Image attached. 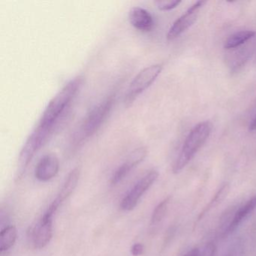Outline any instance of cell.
Instances as JSON below:
<instances>
[{
    "label": "cell",
    "mask_w": 256,
    "mask_h": 256,
    "mask_svg": "<svg viewBox=\"0 0 256 256\" xmlns=\"http://www.w3.org/2000/svg\"><path fill=\"white\" fill-rule=\"evenodd\" d=\"M212 131V124L208 121L197 124L190 131L184 142L180 151L173 166V173L179 174L194 158L199 150L204 146Z\"/></svg>",
    "instance_id": "obj_2"
},
{
    "label": "cell",
    "mask_w": 256,
    "mask_h": 256,
    "mask_svg": "<svg viewBox=\"0 0 256 256\" xmlns=\"http://www.w3.org/2000/svg\"><path fill=\"white\" fill-rule=\"evenodd\" d=\"M256 35V32L252 30L240 31V32H235L233 35L230 36L224 42V49L230 50V49L236 48L254 38Z\"/></svg>",
    "instance_id": "obj_14"
},
{
    "label": "cell",
    "mask_w": 256,
    "mask_h": 256,
    "mask_svg": "<svg viewBox=\"0 0 256 256\" xmlns=\"http://www.w3.org/2000/svg\"><path fill=\"white\" fill-rule=\"evenodd\" d=\"M17 229L14 226H7L0 232V250L7 251L16 244L17 240Z\"/></svg>",
    "instance_id": "obj_15"
},
{
    "label": "cell",
    "mask_w": 256,
    "mask_h": 256,
    "mask_svg": "<svg viewBox=\"0 0 256 256\" xmlns=\"http://www.w3.org/2000/svg\"><path fill=\"white\" fill-rule=\"evenodd\" d=\"M50 134L52 132L49 130L37 126V128H36L32 134L28 138L19 155L16 178H14L16 182L22 180L34 155L47 142Z\"/></svg>",
    "instance_id": "obj_4"
},
{
    "label": "cell",
    "mask_w": 256,
    "mask_h": 256,
    "mask_svg": "<svg viewBox=\"0 0 256 256\" xmlns=\"http://www.w3.org/2000/svg\"><path fill=\"white\" fill-rule=\"evenodd\" d=\"M128 20L133 28L142 32H150L154 26L152 14L142 7H134L128 13Z\"/></svg>",
    "instance_id": "obj_13"
},
{
    "label": "cell",
    "mask_w": 256,
    "mask_h": 256,
    "mask_svg": "<svg viewBox=\"0 0 256 256\" xmlns=\"http://www.w3.org/2000/svg\"><path fill=\"white\" fill-rule=\"evenodd\" d=\"M148 154V150L145 146L137 148L128 156L124 164H121L112 176V184H118L128 174L132 169L140 164Z\"/></svg>",
    "instance_id": "obj_9"
},
{
    "label": "cell",
    "mask_w": 256,
    "mask_h": 256,
    "mask_svg": "<svg viewBox=\"0 0 256 256\" xmlns=\"http://www.w3.org/2000/svg\"><path fill=\"white\" fill-rule=\"evenodd\" d=\"M60 169V162L54 154H48L38 162L35 170V176L42 182H47L53 179Z\"/></svg>",
    "instance_id": "obj_11"
},
{
    "label": "cell",
    "mask_w": 256,
    "mask_h": 256,
    "mask_svg": "<svg viewBox=\"0 0 256 256\" xmlns=\"http://www.w3.org/2000/svg\"><path fill=\"white\" fill-rule=\"evenodd\" d=\"M170 199L172 197L166 198L164 200H162L154 209L152 212V218H151V223L152 224H158L166 216V212L168 209L169 204L170 203Z\"/></svg>",
    "instance_id": "obj_17"
},
{
    "label": "cell",
    "mask_w": 256,
    "mask_h": 256,
    "mask_svg": "<svg viewBox=\"0 0 256 256\" xmlns=\"http://www.w3.org/2000/svg\"><path fill=\"white\" fill-rule=\"evenodd\" d=\"M158 176V172L156 170H151L144 175L124 198L121 202V209L126 211L132 210L137 206L143 194L150 188Z\"/></svg>",
    "instance_id": "obj_6"
},
{
    "label": "cell",
    "mask_w": 256,
    "mask_h": 256,
    "mask_svg": "<svg viewBox=\"0 0 256 256\" xmlns=\"http://www.w3.org/2000/svg\"><path fill=\"white\" fill-rule=\"evenodd\" d=\"M114 102V97L110 96L91 110L74 134L72 139L74 145L82 144L98 131L110 114Z\"/></svg>",
    "instance_id": "obj_3"
},
{
    "label": "cell",
    "mask_w": 256,
    "mask_h": 256,
    "mask_svg": "<svg viewBox=\"0 0 256 256\" xmlns=\"http://www.w3.org/2000/svg\"><path fill=\"white\" fill-rule=\"evenodd\" d=\"M157 8L161 11H170L181 4L180 0H158L155 2Z\"/></svg>",
    "instance_id": "obj_19"
},
{
    "label": "cell",
    "mask_w": 256,
    "mask_h": 256,
    "mask_svg": "<svg viewBox=\"0 0 256 256\" xmlns=\"http://www.w3.org/2000/svg\"><path fill=\"white\" fill-rule=\"evenodd\" d=\"M84 78L78 76L64 86V88L50 100L40 120L38 126L54 130L66 114L71 102L83 84Z\"/></svg>",
    "instance_id": "obj_1"
},
{
    "label": "cell",
    "mask_w": 256,
    "mask_h": 256,
    "mask_svg": "<svg viewBox=\"0 0 256 256\" xmlns=\"http://www.w3.org/2000/svg\"><path fill=\"white\" fill-rule=\"evenodd\" d=\"M144 246L142 244H136L131 248V253L133 256H139L143 254Z\"/></svg>",
    "instance_id": "obj_20"
},
{
    "label": "cell",
    "mask_w": 256,
    "mask_h": 256,
    "mask_svg": "<svg viewBox=\"0 0 256 256\" xmlns=\"http://www.w3.org/2000/svg\"><path fill=\"white\" fill-rule=\"evenodd\" d=\"M53 217L46 214L30 232V238L36 248H43L52 240L53 236Z\"/></svg>",
    "instance_id": "obj_8"
},
{
    "label": "cell",
    "mask_w": 256,
    "mask_h": 256,
    "mask_svg": "<svg viewBox=\"0 0 256 256\" xmlns=\"http://www.w3.org/2000/svg\"><path fill=\"white\" fill-rule=\"evenodd\" d=\"M256 208V196H254L234 211L233 215L230 216L229 220H228L226 228L222 232L223 235L224 236L234 232Z\"/></svg>",
    "instance_id": "obj_10"
},
{
    "label": "cell",
    "mask_w": 256,
    "mask_h": 256,
    "mask_svg": "<svg viewBox=\"0 0 256 256\" xmlns=\"http://www.w3.org/2000/svg\"><path fill=\"white\" fill-rule=\"evenodd\" d=\"M206 4L205 1H198L192 6L182 16L173 24L167 34V40L172 41L184 34L188 28H191L199 16L200 8Z\"/></svg>",
    "instance_id": "obj_7"
},
{
    "label": "cell",
    "mask_w": 256,
    "mask_h": 256,
    "mask_svg": "<svg viewBox=\"0 0 256 256\" xmlns=\"http://www.w3.org/2000/svg\"><path fill=\"white\" fill-rule=\"evenodd\" d=\"M80 170L79 168H76L71 170V172L67 176L59 194L52 202V204L48 206L49 209L52 210L56 212L60 206L64 203V200L71 196L72 193L74 192L77 186L79 178H80Z\"/></svg>",
    "instance_id": "obj_12"
},
{
    "label": "cell",
    "mask_w": 256,
    "mask_h": 256,
    "mask_svg": "<svg viewBox=\"0 0 256 256\" xmlns=\"http://www.w3.org/2000/svg\"><path fill=\"white\" fill-rule=\"evenodd\" d=\"M248 130L250 131H256V115L253 118L252 120L251 124H250Z\"/></svg>",
    "instance_id": "obj_21"
},
{
    "label": "cell",
    "mask_w": 256,
    "mask_h": 256,
    "mask_svg": "<svg viewBox=\"0 0 256 256\" xmlns=\"http://www.w3.org/2000/svg\"><path fill=\"white\" fill-rule=\"evenodd\" d=\"M162 71V66L160 64L150 66L143 68L134 77L130 83L127 92H126L124 103L126 107H130L137 100L139 96L142 95L154 83Z\"/></svg>",
    "instance_id": "obj_5"
},
{
    "label": "cell",
    "mask_w": 256,
    "mask_h": 256,
    "mask_svg": "<svg viewBox=\"0 0 256 256\" xmlns=\"http://www.w3.org/2000/svg\"><path fill=\"white\" fill-rule=\"evenodd\" d=\"M216 246L212 242H208L202 247H196L184 256H214Z\"/></svg>",
    "instance_id": "obj_18"
},
{
    "label": "cell",
    "mask_w": 256,
    "mask_h": 256,
    "mask_svg": "<svg viewBox=\"0 0 256 256\" xmlns=\"http://www.w3.org/2000/svg\"><path fill=\"white\" fill-rule=\"evenodd\" d=\"M228 191V185H227V184L223 185L218 190V192L214 194V196L212 197V198L211 199L210 202L208 203V204L204 208L203 210H202V212H200V214H199L198 218V221L202 220L208 212H209L211 210L215 208L218 204L221 203V202L224 200V198L227 196Z\"/></svg>",
    "instance_id": "obj_16"
}]
</instances>
